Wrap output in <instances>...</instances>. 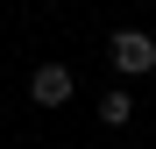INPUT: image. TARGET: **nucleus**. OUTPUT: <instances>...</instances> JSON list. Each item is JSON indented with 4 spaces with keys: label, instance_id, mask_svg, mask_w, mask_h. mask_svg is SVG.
I'll list each match as a JSON object with an SVG mask.
<instances>
[{
    "label": "nucleus",
    "instance_id": "1",
    "mask_svg": "<svg viewBox=\"0 0 156 149\" xmlns=\"http://www.w3.org/2000/svg\"><path fill=\"white\" fill-rule=\"evenodd\" d=\"M107 57H114V71H121V78H142V71L156 64V43H149L142 29H121V36L107 43Z\"/></svg>",
    "mask_w": 156,
    "mask_h": 149
},
{
    "label": "nucleus",
    "instance_id": "2",
    "mask_svg": "<svg viewBox=\"0 0 156 149\" xmlns=\"http://www.w3.org/2000/svg\"><path fill=\"white\" fill-rule=\"evenodd\" d=\"M29 92H36V107H64V99H71V71L64 64H43L29 78Z\"/></svg>",
    "mask_w": 156,
    "mask_h": 149
},
{
    "label": "nucleus",
    "instance_id": "3",
    "mask_svg": "<svg viewBox=\"0 0 156 149\" xmlns=\"http://www.w3.org/2000/svg\"><path fill=\"white\" fill-rule=\"evenodd\" d=\"M128 114H135V99H128V92H107V99H99V121H107V128H121Z\"/></svg>",
    "mask_w": 156,
    "mask_h": 149
}]
</instances>
